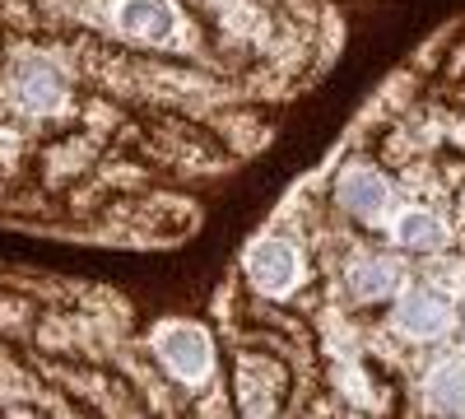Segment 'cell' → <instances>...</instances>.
Masks as SVG:
<instances>
[{
  "label": "cell",
  "mask_w": 465,
  "mask_h": 419,
  "mask_svg": "<svg viewBox=\"0 0 465 419\" xmlns=\"http://www.w3.org/2000/svg\"><path fill=\"white\" fill-rule=\"evenodd\" d=\"M153 350H159V359L168 364L173 377H182V383H205V377L214 373V345L205 326L196 322H168L153 331Z\"/></svg>",
  "instance_id": "1"
},
{
  "label": "cell",
  "mask_w": 465,
  "mask_h": 419,
  "mask_svg": "<svg viewBox=\"0 0 465 419\" xmlns=\"http://www.w3.org/2000/svg\"><path fill=\"white\" fill-rule=\"evenodd\" d=\"M242 271H247V284L256 294H270V298H284L298 280H302V256L289 238H256L242 256Z\"/></svg>",
  "instance_id": "2"
},
{
  "label": "cell",
  "mask_w": 465,
  "mask_h": 419,
  "mask_svg": "<svg viewBox=\"0 0 465 419\" xmlns=\"http://www.w3.org/2000/svg\"><path fill=\"white\" fill-rule=\"evenodd\" d=\"M451 322H456L451 303H447L442 294H433V289H410V294L396 303V326H401L410 340H438V335L451 331Z\"/></svg>",
  "instance_id": "3"
},
{
  "label": "cell",
  "mask_w": 465,
  "mask_h": 419,
  "mask_svg": "<svg viewBox=\"0 0 465 419\" xmlns=\"http://www.w3.org/2000/svg\"><path fill=\"white\" fill-rule=\"evenodd\" d=\"M335 201L359 214V219H377L386 210V201H391V186H386V177L368 164H349L340 177H335Z\"/></svg>",
  "instance_id": "4"
},
{
  "label": "cell",
  "mask_w": 465,
  "mask_h": 419,
  "mask_svg": "<svg viewBox=\"0 0 465 419\" xmlns=\"http://www.w3.org/2000/svg\"><path fill=\"white\" fill-rule=\"evenodd\" d=\"M116 24H122V33L140 37V43H168L182 28V15L173 0H122L116 5Z\"/></svg>",
  "instance_id": "5"
},
{
  "label": "cell",
  "mask_w": 465,
  "mask_h": 419,
  "mask_svg": "<svg viewBox=\"0 0 465 419\" xmlns=\"http://www.w3.org/2000/svg\"><path fill=\"white\" fill-rule=\"evenodd\" d=\"M401 280V271L386 256H354L349 261V289H354V298H381L391 294Z\"/></svg>",
  "instance_id": "6"
},
{
  "label": "cell",
  "mask_w": 465,
  "mask_h": 419,
  "mask_svg": "<svg viewBox=\"0 0 465 419\" xmlns=\"http://www.w3.org/2000/svg\"><path fill=\"white\" fill-rule=\"evenodd\" d=\"M15 80H19V98H24L28 107H37V112H43V107H52V103L61 98V75H56V65L37 61V56L19 65V75H15Z\"/></svg>",
  "instance_id": "7"
},
{
  "label": "cell",
  "mask_w": 465,
  "mask_h": 419,
  "mask_svg": "<svg viewBox=\"0 0 465 419\" xmlns=\"http://www.w3.org/2000/svg\"><path fill=\"white\" fill-rule=\"evenodd\" d=\"M396 243L410 247V252H433V247L447 243V228H442V219L429 214V210H405V214L396 219Z\"/></svg>",
  "instance_id": "8"
}]
</instances>
